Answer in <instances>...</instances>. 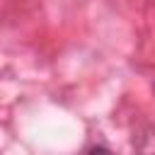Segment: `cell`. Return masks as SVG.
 <instances>
[{
  "mask_svg": "<svg viewBox=\"0 0 155 155\" xmlns=\"http://www.w3.org/2000/svg\"><path fill=\"white\" fill-rule=\"evenodd\" d=\"M87 155H111V150H107L104 145H94V148L87 150Z\"/></svg>",
  "mask_w": 155,
  "mask_h": 155,
  "instance_id": "obj_1",
  "label": "cell"
}]
</instances>
